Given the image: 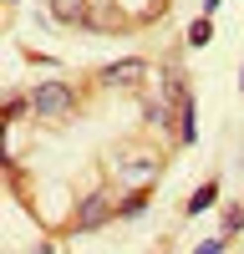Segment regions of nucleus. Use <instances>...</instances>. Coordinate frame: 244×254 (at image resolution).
I'll use <instances>...</instances> for the list:
<instances>
[{
  "instance_id": "nucleus-11",
  "label": "nucleus",
  "mask_w": 244,
  "mask_h": 254,
  "mask_svg": "<svg viewBox=\"0 0 244 254\" xmlns=\"http://www.w3.org/2000/svg\"><path fill=\"white\" fill-rule=\"evenodd\" d=\"M198 254H224V239H209V244H198Z\"/></svg>"
},
{
  "instance_id": "nucleus-7",
  "label": "nucleus",
  "mask_w": 244,
  "mask_h": 254,
  "mask_svg": "<svg viewBox=\"0 0 244 254\" xmlns=\"http://www.w3.org/2000/svg\"><path fill=\"white\" fill-rule=\"evenodd\" d=\"M209 36H214V15H203L188 26V46H209Z\"/></svg>"
},
{
  "instance_id": "nucleus-8",
  "label": "nucleus",
  "mask_w": 244,
  "mask_h": 254,
  "mask_svg": "<svg viewBox=\"0 0 244 254\" xmlns=\"http://www.w3.org/2000/svg\"><path fill=\"white\" fill-rule=\"evenodd\" d=\"M142 208H148V193H132L127 203L117 208V214H122V219H142Z\"/></svg>"
},
{
  "instance_id": "nucleus-9",
  "label": "nucleus",
  "mask_w": 244,
  "mask_h": 254,
  "mask_svg": "<svg viewBox=\"0 0 244 254\" xmlns=\"http://www.w3.org/2000/svg\"><path fill=\"white\" fill-rule=\"evenodd\" d=\"M51 5H56V15H66V20L81 15V0H51Z\"/></svg>"
},
{
  "instance_id": "nucleus-1",
  "label": "nucleus",
  "mask_w": 244,
  "mask_h": 254,
  "mask_svg": "<svg viewBox=\"0 0 244 254\" xmlns=\"http://www.w3.org/2000/svg\"><path fill=\"white\" fill-rule=\"evenodd\" d=\"M31 107H36L41 117H71L76 97H71V87H66V81H41V87L31 92Z\"/></svg>"
},
{
  "instance_id": "nucleus-4",
  "label": "nucleus",
  "mask_w": 244,
  "mask_h": 254,
  "mask_svg": "<svg viewBox=\"0 0 244 254\" xmlns=\"http://www.w3.org/2000/svg\"><path fill=\"white\" fill-rule=\"evenodd\" d=\"M198 137V122H193V97L183 92L178 97V142H193Z\"/></svg>"
},
{
  "instance_id": "nucleus-5",
  "label": "nucleus",
  "mask_w": 244,
  "mask_h": 254,
  "mask_svg": "<svg viewBox=\"0 0 244 254\" xmlns=\"http://www.w3.org/2000/svg\"><path fill=\"white\" fill-rule=\"evenodd\" d=\"M153 173H158V158H153V153H137L132 163H122V178H127V183H132V178H137V183H148Z\"/></svg>"
},
{
  "instance_id": "nucleus-6",
  "label": "nucleus",
  "mask_w": 244,
  "mask_h": 254,
  "mask_svg": "<svg viewBox=\"0 0 244 254\" xmlns=\"http://www.w3.org/2000/svg\"><path fill=\"white\" fill-rule=\"evenodd\" d=\"M214 203H219V183H203L198 193L188 198V214H203V208H214Z\"/></svg>"
},
{
  "instance_id": "nucleus-2",
  "label": "nucleus",
  "mask_w": 244,
  "mask_h": 254,
  "mask_svg": "<svg viewBox=\"0 0 244 254\" xmlns=\"http://www.w3.org/2000/svg\"><path fill=\"white\" fill-rule=\"evenodd\" d=\"M142 61L137 56H127V61H112V66H102V81H107V87H132V81H142Z\"/></svg>"
},
{
  "instance_id": "nucleus-3",
  "label": "nucleus",
  "mask_w": 244,
  "mask_h": 254,
  "mask_svg": "<svg viewBox=\"0 0 244 254\" xmlns=\"http://www.w3.org/2000/svg\"><path fill=\"white\" fill-rule=\"evenodd\" d=\"M107 214H112V203H107V193H92L87 203L76 208V229H97V224L107 219Z\"/></svg>"
},
{
  "instance_id": "nucleus-10",
  "label": "nucleus",
  "mask_w": 244,
  "mask_h": 254,
  "mask_svg": "<svg viewBox=\"0 0 244 254\" xmlns=\"http://www.w3.org/2000/svg\"><path fill=\"white\" fill-rule=\"evenodd\" d=\"M239 224H244V208H229V214H224V234H234Z\"/></svg>"
}]
</instances>
